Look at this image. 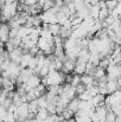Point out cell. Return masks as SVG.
Segmentation results:
<instances>
[{
	"mask_svg": "<svg viewBox=\"0 0 121 122\" xmlns=\"http://www.w3.org/2000/svg\"><path fill=\"white\" fill-rule=\"evenodd\" d=\"M45 78H46V82H47V86H51V85H61L63 82L65 81V75H64L62 71L53 70V71H50Z\"/></svg>",
	"mask_w": 121,
	"mask_h": 122,
	"instance_id": "obj_1",
	"label": "cell"
},
{
	"mask_svg": "<svg viewBox=\"0 0 121 122\" xmlns=\"http://www.w3.org/2000/svg\"><path fill=\"white\" fill-rule=\"evenodd\" d=\"M107 72V78L108 80H114L116 81L121 76V64H115V65H109L106 69Z\"/></svg>",
	"mask_w": 121,
	"mask_h": 122,
	"instance_id": "obj_2",
	"label": "cell"
},
{
	"mask_svg": "<svg viewBox=\"0 0 121 122\" xmlns=\"http://www.w3.org/2000/svg\"><path fill=\"white\" fill-rule=\"evenodd\" d=\"M10 26L7 23H1L0 24V41L1 43H7L10 41Z\"/></svg>",
	"mask_w": 121,
	"mask_h": 122,
	"instance_id": "obj_3",
	"label": "cell"
},
{
	"mask_svg": "<svg viewBox=\"0 0 121 122\" xmlns=\"http://www.w3.org/2000/svg\"><path fill=\"white\" fill-rule=\"evenodd\" d=\"M39 18H40V20H42V23H45V24H57L56 14H53L51 11L40 13Z\"/></svg>",
	"mask_w": 121,
	"mask_h": 122,
	"instance_id": "obj_4",
	"label": "cell"
},
{
	"mask_svg": "<svg viewBox=\"0 0 121 122\" xmlns=\"http://www.w3.org/2000/svg\"><path fill=\"white\" fill-rule=\"evenodd\" d=\"M81 84H83V85L85 86V89H88V88H90V86H93V85H96L97 82L95 81V78H94L93 76L84 74V75L81 76Z\"/></svg>",
	"mask_w": 121,
	"mask_h": 122,
	"instance_id": "obj_5",
	"label": "cell"
},
{
	"mask_svg": "<svg viewBox=\"0 0 121 122\" xmlns=\"http://www.w3.org/2000/svg\"><path fill=\"white\" fill-rule=\"evenodd\" d=\"M85 64L87 63H84V62H82V61H76V64H75V69H74V72L76 74V75H84L85 74Z\"/></svg>",
	"mask_w": 121,
	"mask_h": 122,
	"instance_id": "obj_6",
	"label": "cell"
},
{
	"mask_svg": "<svg viewBox=\"0 0 121 122\" xmlns=\"http://www.w3.org/2000/svg\"><path fill=\"white\" fill-rule=\"evenodd\" d=\"M89 58H90V52H89V50H88V49H81L80 53H79V56H77V59L84 62V63H87V62H89Z\"/></svg>",
	"mask_w": 121,
	"mask_h": 122,
	"instance_id": "obj_7",
	"label": "cell"
},
{
	"mask_svg": "<svg viewBox=\"0 0 121 122\" xmlns=\"http://www.w3.org/2000/svg\"><path fill=\"white\" fill-rule=\"evenodd\" d=\"M68 108L76 114L80 110V100H79V97H75L74 100H71L68 104Z\"/></svg>",
	"mask_w": 121,
	"mask_h": 122,
	"instance_id": "obj_8",
	"label": "cell"
},
{
	"mask_svg": "<svg viewBox=\"0 0 121 122\" xmlns=\"http://www.w3.org/2000/svg\"><path fill=\"white\" fill-rule=\"evenodd\" d=\"M118 89H119V85H118V82L116 81H114V80H108L107 81V91H108V95L113 94Z\"/></svg>",
	"mask_w": 121,
	"mask_h": 122,
	"instance_id": "obj_9",
	"label": "cell"
},
{
	"mask_svg": "<svg viewBox=\"0 0 121 122\" xmlns=\"http://www.w3.org/2000/svg\"><path fill=\"white\" fill-rule=\"evenodd\" d=\"M32 59V56L27 52V53H24L23 55V57H21V62H20V68L21 69H26V68H29V64H30V61Z\"/></svg>",
	"mask_w": 121,
	"mask_h": 122,
	"instance_id": "obj_10",
	"label": "cell"
},
{
	"mask_svg": "<svg viewBox=\"0 0 121 122\" xmlns=\"http://www.w3.org/2000/svg\"><path fill=\"white\" fill-rule=\"evenodd\" d=\"M49 112L46 108H40L39 110L36 113V120H39V121H45L49 116Z\"/></svg>",
	"mask_w": 121,
	"mask_h": 122,
	"instance_id": "obj_11",
	"label": "cell"
},
{
	"mask_svg": "<svg viewBox=\"0 0 121 122\" xmlns=\"http://www.w3.org/2000/svg\"><path fill=\"white\" fill-rule=\"evenodd\" d=\"M49 31L51 32V35L53 37L56 36H59V31H61V25L57 23V24H49Z\"/></svg>",
	"mask_w": 121,
	"mask_h": 122,
	"instance_id": "obj_12",
	"label": "cell"
},
{
	"mask_svg": "<svg viewBox=\"0 0 121 122\" xmlns=\"http://www.w3.org/2000/svg\"><path fill=\"white\" fill-rule=\"evenodd\" d=\"M33 91H35L36 97H37V98H39V97H42V96H44V95H45V92H46V86H45V85H43V84L40 83L37 88H35V89H33Z\"/></svg>",
	"mask_w": 121,
	"mask_h": 122,
	"instance_id": "obj_13",
	"label": "cell"
},
{
	"mask_svg": "<svg viewBox=\"0 0 121 122\" xmlns=\"http://www.w3.org/2000/svg\"><path fill=\"white\" fill-rule=\"evenodd\" d=\"M99 13H100V7H99V6H91V8H90V11H89V15H90L94 20L99 19Z\"/></svg>",
	"mask_w": 121,
	"mask_h": 122,
	"instance_id": "obj_14",
	"label": "cell"
},
{
	"mask_svg": "<svg viewBox=\"0 0 121 122\" xmlns=\"http://www.w3.org/2000/svg\"><path fill=\"white\" fill-rule=\"evenodd\" d=\"M39 109L40 108H39V106H38L37 100H35V101H32V102H30V103H29V112H30V113L36 114Z\"/></svg>",
	"mask_w": 121,
	"mask_h": 122,
	"instance_id": "obj_15",
	"label": "cell"
},
{
	"mask_svg": "<svg viewBox=\"0 0 121 122\" xmlns=\"http://www.w3.org/2000/svg\"><path fill=\"white\" fill-rule=\"evenodd\" d=\"M109 14H110V12L108 11V8H101L100 10V13H99V20L100 21H105L108 18Z\"/></svg>",
	"mask_w": 121,
	"mask_h": 122,
	"instance_id": "obj_16",
	"label": "cell"
},
{
	"mask_svg": "<svg viewBox=\"0 0 121 122\" xmlns=\"http://www.w3.org/2000/svg\"><path fill=\"white\" fill-rule=\"evenodd\" d=\"M101 61V57L99 53H90V58H89V62L91 64H94L95 66H99V63Z\"/></svg>",
	"mask_w": 121,
	"mask_h": 122,
	"instance_id": "obj_17",
	"label": "cell"
},
{
	"mask_svg": "<svg viewBox=\"0 0 121 122\" xmlns=\"http://www.w3.org/2000/svg\"><path fill=\"white\" fill-rule=\"evenodd\" d=\"M62 116L64 117V120H70V119H74V116H75V113L74 112H71L68 107L63 110V113H62Z\"/></svg>",
	"mask_w": 121,
	"mask_h": 122,
	"instance_id": "obj_18",
	"label": "cell"
},
{
	"mask_svg": "<svg viewBox=\"0 0 121 122\" xmlns=\"http://www.w3.org/2000/svg\"><path fill=\"white\" fill-rule=\"evenodd\" d=\"M81 84V76L80 75H71V82H70V85L73 88H76L77 85Z\"/></svg>",
	"mask_w": 121,
	"mask_h": 122,
	"instance_id": "obj_19",
	"label": "cell"
},
{
	"mask_svg": "<svg viewBox=\"0 0 121 122\" xmlns=\"http://www.w3.org/2000/svg\"><path fill=\"white\" fill-rule=\"evenodd\" d=\"M106 6H107L108 11L112 12L113 10L116 8V6H118V1H116V0H106Z\"/></svg>",
	"mask_w": 121,
	"mask_h": 122,
	"instance_id": "obj_20",
	"label": "cell"
},
{
	"mask_svg": "<svg viewBox=\"0 0 121 122\" xmlns=\"http://www.w3.org/2000/svg\"><path fill=\"white\" fill-rule=\"evenodd\" d=\"M55 6V2H53V0H45L44 1V5H43V11L44 12H47V11H50L52 7Z\"/></svg>",
	"mask_w": 121,
	"mask_h": 122,
	"instance_id": "obj_21",
	"label": "cell"
},
{
	"mask_svg": "<svg viewBox=\"0 0 121 122\" xmlns=\"http://www.w3.org/2000/svg\"><path fill=\"white\" fill-rule=\"evenodd\" d=\"M108 66H109V56L102 58V59L100 61V63H99V68H101V69H103V70H106Z\"/></svg>",
	"mask_w": 121,
	"mask_h": 122,
	"instance_id": "obj_22",
	"label": "cell"
},
{
	"mask_svg": "<svg viewBox=\"0 0 121 122\" xmlns=\"http://www.w3.org/2000/svg\"><path fill=\"white\" fill-rule=\"evenodd\" d=\"M87 90H88V92L90 94V96H91V98H93V97H95L96 95H99V94H100V91H99V86H97V84H96V85H93V86H90V88H88Z\"/></svg>",
	"mask_w": 121,
	"mask_h": 122,
	"instance_id": "obj_23",
	"label": "cell"
},
{
	"mask_svg": "<svg viewBox=\"0 0 121 122\" xmlns=\"http://www.w3.org/2000/svg\"><path fill=\"white\" fill-rule=\"evenodd\" d=\"M79 100H81V101H85V102H88V101L91 100V96H90V94L88 92L87 89H85V91H83L82 94L79 95Z\"/></svg>",
	"mask_w": 121,
	"mask_h": 122,
	"instance_id": "obj_24",
	"label": "cell"
},
{
	"mask_svg": "<svg viewBox=\"0 0 121 122\" xmlns=\"http://www.w3.org/2000/svg\"><path fill=\"white\" fill-rule=\"evenodd\" d=\"M115 120H116V115L112 110H108L107 116H106V122H115Z\"/></svg>",
	"mask_w": 121,
	"mask_h": 122,
	"instance_id": "obj_25",
	"label": "cell"
},
{
	"mask_svg": "<svg viewBox=\"0 0 121 122\" xmlns=\"http://www.w3.org/2000/svg\"><path fill=\"white\" fill-rule=\"evenodd\" d=\"M37 102H38L39 108H46L47 107V101H46L45 96H42L39 98H37Z\"/></svg>",
	"mask_w": 121,
	"mask_h": 122,
	"instance_id": "obj_26",
	"label": "cell"
},
{
	"mask_svg": "<svg viewBox=\"0 0 121 122\" xmlns=\"http://www.w3.org/2000/svg\"><path fill=\"white\" fill-rule=\"evenodd\" d=\"M4 122H17V116L14 114L7 113V116L4 119Z\"/></svg>",
	"mask_w": 121,
	"mask_h": 122,
	"instance_id": "obj_27",
	"label": "cell"
},
{
	"mask_svg": "<svg viewBox=\"0 0 121 122\" xmlns=\"http://www.w3.org/2000/svg\"><path fill=\"white\" fill-rule=\"evenodd\" d=\"M36 68H37V58L36 57H32V59L30 61V64H29V69L35 70Z\"/></svg>",
	"mask_w": 121,
	"mask_h": 122,
	"instance_id": "obj_28",
	"label": "cell"
},
{
	"mask_svg": "<svg viewBox=\"0 0 121 122\" xmlns=\"http://www.w3.org/2000/svg\"><path fill=\"white\" fill-rule=\"evenodd\" d=\"M7 113H8V112H7V109H6V108H4L2 106H0V117H1L2 120L7 116Z\"/></svg>",
	"mask_w": 121,
	"mask_h": 122,
	"instance_id": "obj_29",
	"label": "cell"
},
{
	"mask_svg": "<svg viewBox=\"0 0 121 122\" xmlns=\"http://www.w3.org/2000/svg\"><path fill=\"white\" fill-rule=\"evenodd\" d=\"M75 90H76V95H80L83 91H85V86H84L83 84H80V85H77V86L75 88Z\"/></svg>",
	"mask_w": 121,
	"mask_h": 122,
	"instance_id": "obj_30",
	"label": "cell"
},
{
	"mask_svg": "<svg viewBox=\"0 0 121 122\" xmlns=\"http://www.w3.org/2000/svg\"><path fill=\"white\" fill-rule=\"evenodd\" d=\"M18 37V29H11L10 31V39Z\"/></svg>",
	"mask_w": 121,
	"mask_h": 122,
	"instance_id": "obj_31",
	"label": "cell"
},
{
	"mask_svg": "<svg viewBox=\"0 0 121 122\" xmlns=\"http://www.w3.org/2000/svg\"><path fill=\"white\" fill-rule=\"evenodd\" d=\"M99 7H100V10L101 8H107V6H106V0H99V5H97Z\"/></svg>",
	"mask_w": 121,
	"mask_h": 122,
	"instance_id": "obj_32",
	"label": "cell"
},
{
	"mask_svg": "<svg viewBox=\"0 0 121 122\" xmlns=\"http://www.w3.org/2000/svg\"><path fill=\"white\" fill-rule=\"evenodd\" d=\"M90 5L91 6H97L99 5V0H90Z\"/></svg>",
	"mask_w": 121,
	"mask_h": 122,
	"instance_id": "obj_33",
	"label": "cell"
},
{
	"mask_svg": "<svg viewBox=\"0 0 121 122\" xmlns=\"http://www.w3.org/2000/svg\"><path fill=\"white\" fill-rule=\"evenodd\" d=\"M87 122H93V121H91V120H88V121H87Z\"/></svg>",
	"mask_w": 121,
	"mask_h": 122,
	"instance_id": "obj_34",
	"label": "cell"
}]
</instances>
